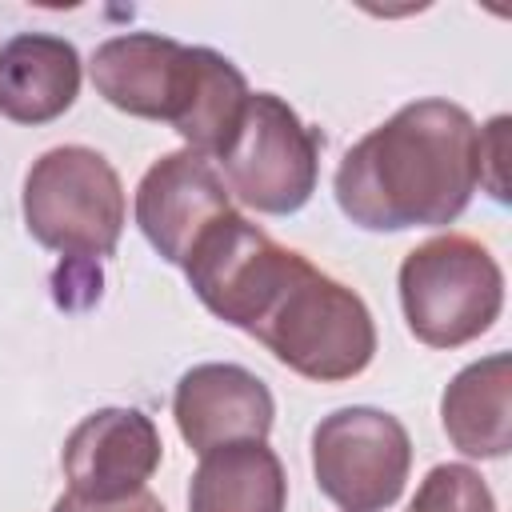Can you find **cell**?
Here are the masks:
<instances>
[{"mask_svg": "<svg viewBox=\"0 0 512 512\" xmlns=\"http://www.w3.org/2000/svg\"><path fill=\"white\" fill-rule=\"evenodd\" d=\"M244 332L284 368L316 384L352 380L376 356V320L364 296L296 248L252 308Z\"/></svg>", "mask_w": 512, "mask_h": 512, "instance_id": "cell-3", "label": "cell"}, {"mask_svg": "<svg viewBox=\"0 0 512 512\" xmlns=\"http://www.w3.org/2000/svg\"><path fill=\"white\" fill-rule=\"evenodd\" d=\"M408 512H496V496L476 468L436 464L420 480Z\"/></svg>", "mask_w": 512, "mask_h": 512, "instance_id": "cell-14", "label": "cell"}, {"mask_svg": "<svg viewBox=\"0 0 512 512\" xmlns=\"http://www.w3.org/2000/svg\"><path fill=\"white\" fill-rule=\"evenodd\" d=\"M480 184V124L440 96L396 108L340 156L332 176L340 212L368 232L444 228Z\"/></svg>", "mask_w": 512, "mask_h": 512, "instance_id": "cell-1", "label": "cell"}, {"mask_svg": "<svg viewBox=\"0 0 512 512\" xmlns=\"http://www.w3.org/2000/svg\"><path fill=\"white\" fill-rule=\"evenodd\" d=\"M288 476L268 440H236L200 456L188 512H284Z\"/></svg>", "mask_w": 512, "mask_h": 512, "instance_id": "cell-13", "label": "cell"}, {"mask_svg": "<svg viewBox=\"0 0 512 512\" xmlns=\"http://www.w3.org/2000/svg\"><path fill=\"white\" fill-rule=\"evenodd\" d=\"M80 96V52L56 32H16L0 44V116L48 124Z\"/></svg>", "mask_w": 512, "mask_h": 512, "instance_id": "cell-11", "label": "cell"}, {"mask_svg": "<svg viewBox=\"0 0 512 512\" xmlns=\"http://www.w3.org/2000/svg\"><path fill=\"white\" fill-rule=\"evenodd\" d=\"M396 288L408 332L428 348H460L484 336L504 308V272L496 256L464 232L416 244L400 260Z\"/></svg>", "mask_w": 512, "mask_h": 512, "instance_id": "cell-5", "label": "cell"}, {"mask_svg": "<svg viewBox=\"0 0 512 512\" xmlns=\"http://www.w3.org/2000/svg\"><path fill=\"white\" fill-rule=\"evenodd\" d=\"M52 512H168V508L160 504V496H152L148 488H140L132 496H120V500H80V496L64 492L52 504Z\"/></svg>", "mask_w": 512, "mask_h": 512, "instance_id": "cell-15", "label": "cell"}, {"mask_svg": "<svg viewBox=\"0 0 512 512\" xmlns=\"http://www.w3.org/2000/svg\"><path fill=\"white\" fill-rule=\"evenodd\" d=\"M24 228L36 244L68 260L112 256L124 232V184L88 144H60L32 160L20 192Z\"/></svg>", "mask_w": 512, "mask_h": 512, "instance_id": "cell-4", "label": "cell"}, {"mask_svg": "<svg viewBox=\"0 0 512 512\" xmlns=\"http://www.w3.org/2000/svg\"><path fill=\"white\" fill-rule=\"evenodd\" d=\"M172 416L192 452H212L236 440H268L276 400L244 364H192L172 392Z\"/></svg>", "mask_w": 512, "mask_h": 512, "instance_id": "cell-10", "label": "cell"}, {"mask_svg": "<svg viewBox=\"0 0 512 512\" xmlns=\"http://www.w3.org/2000/svg\"><path fill=\"white\" fill-rule=\"evenodd\" d=\"M320 148L324 136L304 124L284 96L248 92L240 124L216 160L240 204L264 216H292L316 192Z\"/></svg>", "mask_w": 512, "mask_h": 512, "instance_id": "cell-6", "label": "cell"}, {"mask_svg": "<svg viewBox=\"0 0 512 512\" xmlns=\"http://www.w3.org/2000/svg\"><path fill=\"white\" fill-rule=\"evenodd\" d=\"M224 212H232V192L208 156L192 148L164 152L136 184V224L156 256L176 268Z\"/></svg>", "mask_w": 512, "mask_h": 512, "instance_id": "cell-8", "label": "cell"}, {"mask_svg": "<svg viewBox=\"0 0 512 512\" xmlns=\"http://www.w3.org/2000/svg\"><path fill=\"white\" fill-rule=\"evenodd\" d=\"M440 424L456 452L500 460L512 448V360L492 352L460 368L440 396Z\"/></svg>", "mask_w": 512, "mask_h": 512, "instance_id": "cell-12", "label": "cell"}, {"mask_svg": "<svg viewBox=\"0 0 512 512\" xmlns=\"http://www.w3.org/2000/svg\"><path fill=\"white\" fill-rule=\"evenodd\" d=\"M88 72L112 108L172 124L200 156H220L228 148L248 100V80L228 56L160 32L104 40Z\"/></svg>", "mask_w": 512, "mask_h": 512, "instance_id": "cell-2", "label": "cell"}, {"mask_svg": "<svg viewBox=\"0 0 512 512\" xmlns=\"http://www.w3.org/2000/svg\"><path fill=\"white\" fill-rule=\"evenodd\" d=\"M408 468L412 436L384 408H336L312 428L316 488L344 512L392 508L408 484Z\"/></svg>", "mask_w": 512, "mask_h": 512, "instance_id": "cell-7", "label": "cell"}, {"mask_svg": "<svg viewBox=\"0 0 512 512\" xmlns=\"http://www.w3.org/2000/svg\"><path fill=\"white\" fill-rule=\"evenodd\" d=\"M164 444L156 420L140 408L88 412L60 448L68 492L80 500H120L148 488L160 468Z\"/></svg>", "mask_w": 512, "mask_h": 512, "instance_id": "cell-9", "label": "cell"}]
</instances>
